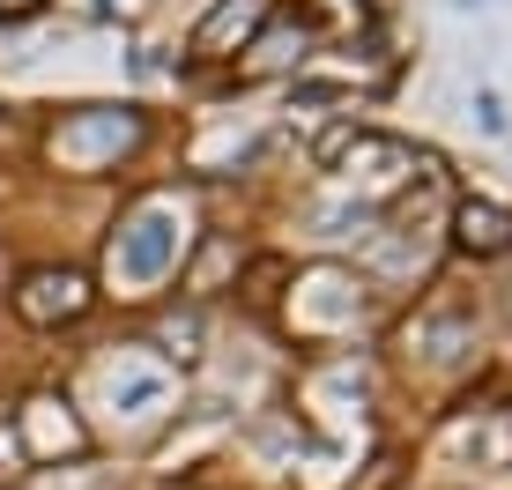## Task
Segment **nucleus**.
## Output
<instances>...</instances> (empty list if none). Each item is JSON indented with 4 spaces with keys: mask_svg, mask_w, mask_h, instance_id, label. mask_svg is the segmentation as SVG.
I'll return each mask as SVG.
<instances>
[{
    "mask_svg": "<svg viewBox=\"0 0 512 490\" xmlns=\"http://www.w3.org/2000/svg\"><path fill=\"white\" fill-rule=\"evenodd\" d=\"M186 253V223L171 201H141L127 223L112 231V268L127 275V283H156V275H171Z\"/></svg>",
    "mask_w": 512,
    "mask_h": 490,
    "instance_id": "f257e3e1",
    "label": "nucleus"
},
{
    "mask_svg": "<svg viewBox=\"0 0 512 490\" xmlns=\"http://www.w3.org/2000/svg\"><path fill=\"white\" fill-rule=\"evenodd\" d=\"M141 142V112L134 104H82V112H67L60 127H52V156L75 171H97V164H119Z\"/></svg>",
    "mask_w": 512,
    "mask_h": 490,
    "instance_id": "f03ea898",
    "label": "nucleus"
},
{
    "mask_svg": "<svg viewBox=\"0 0 512 490\" xmlns=\"http://www.w3.org/2000/svg\"><path fill=\"white\" fill-rule=\"evenodd\" d=\"M15 312H23L30 327H75L82 312H90V275L82 268H30L23 283H15Z\"/></svg>",
    "mask_w": 512,
    "mask_h": 490,
    "instance_id": "7ed1b4c3",
    "label": "nucleus"
},
{
    "mask_svg": "<svg viewBox=\"0 0 512 490\" xmlns=\"http://www.w3.org/2000/svg\"><path fill=\"white\" fill-rule=\"evenodd\" d=\"M268 15H275V0H216V8L201 15V30H193V60H231L238 45L260 38Z\"/></svg>",
    "mask_w": 512,
    "mask_h": 490,
    "instance_id": "20e7f679",
    "label": "nucleus"
},
{
    "mask_svg": "<svg viewBox=\"0 0 512 490\" xmlns=\"http://www.w3.org/2000/svg\"><path fill=\"white\" fill-rule=\"evenodd\" d=\"M104 387H112V401H119L127 416H164L171 401H179L171 372H164V364H149V357H119L112 372H104Z\"/></svg>",
    "mask_w": 512,
    "mask_h": 490,
    "instance_id": "39448f33",
    "label": "nucleus"
},
{
    "mask_svg": "<svg viewBox=\"0 0 512 490\" xmlns=\"http://www.w3.org/2000/svg\"><path fill=\"white\" fill-rule=\"evenodd\" d=\"M453 245L475 253V260L512 253V208H498V201H461V208H453Z\"/></svg>",
    "mask_w": 512,
    "mask_h": 490,
    "instance_id": "423d86ee",
    "label": "nucleus"
},
{
    "mask_svg": "<svg viewBox=\"0 0 512 490\" xmlns=\"http://www.w3.org/2000/svg\"><path fill=\"white\" fill-rule=\"evenodd\" d=\"M231 260H238V245H231V238H208V245H201V260H193V275H186V290H193V297H208V290H216V275L231 268Z\"/></svg>",
    "mask_w": 512,
    "mask_h": 490,
    "instance_id": "0eeeda50",
    "label": "nucleus"
},
{
    "mask_svg": "<svg viewBox=\"0 0 512 490\" xmlns=\"http://www.w3.org/2000/svg\"><path fill=\"white\" fill-rule=\"evenodd\" d=\"M38 8H45V0H0V23H30Z\"/></svg>",
    "mask_w": 512,
    "mask_h": 490,
    "instance_id": "6e6552de",
    "label": "nucleus"
},
{
    "mask_svg": "<svg viewBox=\"0 0 512 490\" xmlns=\"http://www.w3.org/2000/svg\"><path fill=\"white\" fill-rule=\"evenodd\" d=\"M505 312H512V297H505Z\"/></svg>",
    "mask_w": 512,
    "mask_h": 490,
    "instance_id": "1a4fd4ad",
    "label": "nucleus"
}]
</instances>
